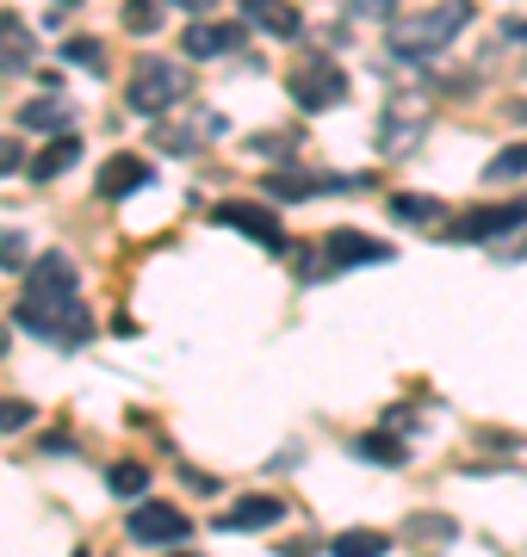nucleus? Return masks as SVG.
I'll return each instance as SVG.
<instances>
[{"label":"nucleus","mask_w":527,"mask_h":557,"mask_svg":"<svg viewBox=\"0 0 527 557\" xmlns=\"http://www.w3.org/2000/svg\"><path fill=\"white\" fill-rule=\"evenodd\" d=\"M25 335L50 341V347H82L94 335V322L82 310V267L69 255H44L25 267V298L13 310Z\"/></svg>","instance_id":"obj_1"},{"label":"nucleus","mask_w":527,"mask_h":557,"mask_svg":"<svg viewBox=\"0 0 527 557\" xmlns=\"http://www.w3.org/2000/svg\"><path fill=\"white\" fill-rule=\"evenodd\" d=\"M466 20H471V7H428V13H409V20H391L385 25V50L397 62H434L446 50V44L466 32Z\"/></svg>","instance_id":"obj_2"},{"label":"nucleus","mask_w":527,"mask_h":557,"mask_svg":"<svg viewBox=\"0 0 527 557\" xmlns=\"http://www.w3.org/2000/svg\"><path fill=\"white\" fill-rule=\"evenodd\" d=\"M181 100H186V69H174L162 57H143L137 75L124 81V106L137 119H162L168 106H181Z\"/></svg>","instance_id":"obj_3"},{"label":"nucleus","mask_w":527,"mask_h":557,"mask_svg":"<svg viewBox=\"0 0 527 557\" xmlns=\"http://www.w3.org/2000/svg\"><path fill=\"white\" fill-rule=\"evenodd\" d=\"M285 94H292L298 112H329V106L347 100V75L335 62H298V69L285 75Z\"/></svg>","instance_id":"obj_4"},{"label":"nucleus","mask_w":527,"mask_h":557,"mask_svg":"<svg viewBox=\"0 0 527 557\" xmlns=\"http://www.w3.org/2000/svg\"><path fill=\"white\" fill-rule=\"evenodd\" d=\"M317 260H329L335 273H347V267H391V242H372V236H360V230H335L317 255H305V273Z\"/></svg>","instance_id":"obj_5"},{"label":"nucleus","mask_w":527,"mask_h":557,"mask_svg":"<svg viewBox=\"0 0 527 557\" xmlns=\"http://www.w3.org/2000/svg\"><path fill=\"white\" fill-rule=\"evenodd\" d=\"M186 527H193V520H186L174 502H137V515L124 520V533L137 539V545H181Z\"/></svg>","instance_id":"obj_6"},{"label":"nucleus","mask_w":527,"mask_h":557,"mask_svg":"<svg viewBox=\"0 0 527 557\" xmlns=\"http://www.w3.org/2000/svg\"><path fill=\"white\" fill-rule=\"evenodd\" d=\"M527 223V199H508V205H478L466 218L453 223V236L459 242H497V236H515Z\"/></svg>","instance_id":"obj_7"},{"label":"nucleus","mask_w":527,"mask_h":557,"mask_svg":"<svg viewBox=\"0 0 527 557\" xmlns=\"http://www.w3.org/2000/svg\"><path fill=\"white\" fill-rule=\"evenodd\" d=\"M218 223H223V230H243V236H255L261 248H285V230H280V218H273L267 205L230 199V205H218Z\"/></svg>","instance_id":"obj_8"},{"label":"nucleus","mask_w":527,"mask_h":557,"mask_svg":"<svg viewBox=\"0 0 527 557\" xmlns=\"http://www.w3.org/2000/svg\"><path fill=\"white\" fill-rule=\"evenodd\" d=\"M292 515L280 496H236L230 515H218V533H267V527H280Z\"/></svg>","instance_id":"obj_9"},{"label":"nucleus","mask_w":527,"mask_h":557,"mask_svg":"<svg viewBox=\"0 0 527 557\" xmlns=\"http://www.w3.org/2000/svg\"><path fill=\"white\" fill-rule=\"evenodd\" d=\"M38 62V32L13 13H0V75H25Z\"/></svg>","instance_id":"obj_10"},{"label":"nucleus","mask_w":527,"mask_h":557,"mask_svg":"<svg viewBox=\"0 0 527 557\" xmlns=\"http://www.w3.org/2000/svg\"><path fill=\"white\" fill-rule=\"evenodd\" d=\"M243 44V25L236 20H199V25H186V38H181V50L193 62H205V57H223V50H236Z\"/></svg>","instance_id":"obj_11"},{"label":"nucleus","mask_w":527,"mask_h":557,"mask_svg":"<svg viewBox=\"0 0 527 557\" xmlns=\"http://www.w3.org/2000/svg\"><path fill=\"white\" fill-rule=\"evenodd\" d=\"M94 186H100V199H124V193L149 186V168H143L137 156H112V161L100 168V180H94Z\"/></svg>","instance_id":"obj_12"},{"label":"nucleus","mask_w":527,"mask_h":557,"mask_svg":"<svg viewBox=\"0 0 527 557\" xmlns=\"http://www.w3.org/2000/svg\"><path fill=\"white\" fill-rule=\"evenodd\" d=\"M75 161H82V137H75V131H62L50 149H38V156H32V168H25V174H32V180H57V174H69Z\"/></svg>","instance_id":"obj_13"},{"label":"nucleus","mask_w":527,"mask_h":557,"mask_svg":"<svg viewBox=\"0 0 527 557\" xmlns=\"http://www.w3.org/2000/svg\"><path fill=\"white\" fill-rule=\"evenodd\" d=\"M243 13L261 25L267 38H298V32H305V20H298L285 0H243Z\"/></svg>","instance_id":"obj_14"},{"label":"nucleus","mask_w":527,"mask_h":557,"mask_svg":"<svg viewBox=\"0 0 527 557\" xmlns=\"http://www.w3.org/2000/svg\"><path fill=\"white\" fill-rule=\"evenodd\" d=\"M385 552H391V539L372 533V527H347V533L329 539V557H385Z\"/></svg>","instance_id":"obj_15"},{"label":"nucleus","mask_w":527,"mask_h":557,"mask_svg":"<svg viewBox=\"0 0 527 557\" xmlns=\"http://www.w3.org/2000/svg\"><path fill=\"white\" fill-rule=\"evenodd\" d=\"M416 137H422V119H416V112H391L385 124H379V149H385V156H404V149H416Z\"/></svg>","instance_id":"obj_16"},{"label":"nucleus","mask_w":527,"mask_h":557,"mask_svg":"<svg viewBox=\"0 0 527 557\" xmlns=\"http://www.w3.org/2000/svg\"><path fill=\"white\" fill-rule=\"evenodd\" d=\"M20 131L62 137V131H69V106H62V100H32V106H20Z\"/></svg>","instance_id":"obj_17"},{"label":"nucleus","mask_w":527,"mask_h":557,"mask_svg":"<svg viewBox=\"0 0 527 557\" xmlns=\"http://www.w3.org/2000/svg\"><path fill=\"white\" fill-rule=\"evenodd\" d=\"M106 490L124 496V502H143V490H149V465H131V458L106 465Z\"/></svg>","instance_id":"obj_18"},{"label":"nucleus","mask_w":527,"mask_h":557,"mask_svg":"<svg viewBox=\"0 0 527 557\" xmlns=\"http://www.w3.org/2000/svg\"><path fill=\"white\" fill-rule=\"evenodd\" d=\"M527 174V143H508V149H497V156L485 161V180L490 186H508V180Z\"/></svg>","instance_id":"obj_19"},{"label":"nucleus","mask_w":527,"mask_h":557,"mask_svg":"<svg viewBox=\"0 0 527 557\" xmlns=\"http://www.w3.org/2000/svg\"><path fill=\"white\" fill-rule=\"evenodd\" d=\"M391 218H404V223H434V218H446V205H441V199H428V193H397V199H391Z\"/></svg>","instance_id":"obj_20"},{"label":"nucleus","mask_w":527,"mask_h":557,"mask_svg":"<svg viewBox=\"0 0 527 557\" xmlns=\"http://www.w3.org/2000/svg\"><path fill=\"white\" fill-rule=\"evenodd\" d=\"M62 62H75V69H87V75H100L106 44L100 38H62Z\"/></svg>","instance_id":"obj_21"},{"label":"nucleus","mask_w":527,"mask_h":557,"mask_svg":"<svg viewBox=\"0 0 527 557\" xmlns=\"http://www.w3.org/2000/svg\"><path fill=\"white\" fill-rule=\"evenodd\" d=\"M342 13L347 20H360V25H391L397 20V0H347Z\"/></svg>","instance_id":"obj_22"},{"label":"nucleus","mask_w":527,"mask_h":557,"mask_svg":"<svg viewBox=\"0 0 527 557\" xmlns=\"http://www.w3.org/2000/svg\"><path fill=\"white\" fill-rule=\"evenodd\" d=\"M354 453H360V458H372V465H404V446H397V440H385V434H366V440H354Z\"/></svg>","instance_id":"obj_23"},{"label":"nucleus","mask_w":527,"mask_h":557,"mask_svg":"<svg viewBox=\"0 0 527 557\" xmlns=\"http://www.w3.org/2000/svg\"><path fill=\"white\" fill-rule=\"evenodd\" d=\"M124 25H131V32H143V38H149V32L162 25V7H156V0H124Z\"/></svg>","instance_id":"obj_24"},{"label":"nucleus","mask_w":527,"mask_h":557,"mask_svg":"<svg viewBox=\"0 0 527 557\" xmlns=\"http://www.w3.org/2000/svg\"><path fill=\"white\" fill-rule=\"evenodd\" d=\"M453 533H459V527H453V520H446V515H434V520H409V539H422V545H446V539H453Z\"/></svg>","instance_id":"obj_25"},{"label":"nucleus","mask_w":527,"mask_h":557,"mask_svg":"<svg viewBox=\"0 0 527 557\" xmlns=\"http://www.w3.org/2000/svg\"><path fill=\"white\" fill-rule=\"evenodd\" d=\"M32 403H20V397H0V434H20V428H32Z\"/></svg>","instance_id":"obj_26"},{"label":"nucleus","mask_w":527,"mask_h":557,"mask_svg":"<svg viewBox=\"0 0 527 557\" xmlns=\"http://www.w3.org/2000/svg\"><path fill=\"white\" fill-rule=\"evenodd\" d=\"M0 267H7V273L32 267V260H25V236H0Z\"/></svg>","instance_id":"obj_27"},{"label":"nucleus","mask_w":527,"mask_h":557,"mask_svg":"<svg viewBox=\"0 0 527 557\" xmlns=\"http://www.w3.org/2000/svg\"><path fill=\"white\" fill-rule=\"evenodd\" d=\"M20 168H32L20 149V137H0V174H20Z\"/></svg>","instance_id":"obj_28"},{"label":"nucleus","mask_w":527,"mask_h":557,"mask_svg":"<svg viewBox=\"0 0 527 557\" xmlns=\"http://www.w3.org/2000/svg\"><path fill=\"white\" fill-rule=\"evenodd\" d=\"M168 7H186V13H211L218 0H168Z\"/></svg>","instance_id":"obj_29"},{"label":"nucleus","mask_w":527,"mask_h":557,"mask_svg":"<svg viewBox=\"0 0 527 557\" xmlns=\"http://www.w3.org/2000/svg\"><path fill=\"white\" fill-rule=\"evenodd\" d=\"M508 32H515V38H527V25H508Z\"/></svg>","instance_id":"obj_30"},{"label":"nucleus","mask_w":527,"mask_h":557,"mask_svg":"<svg viewBox=\"0 0 527 557\" xmlns=\"http://www.w3.org/2000/svg\"><path fill=\"white\" fill-rule=\"evenodd\" d=\"M82 557H87V552H82Z\"/></svg>","instance_id":"obj_31"}]
</instances>
